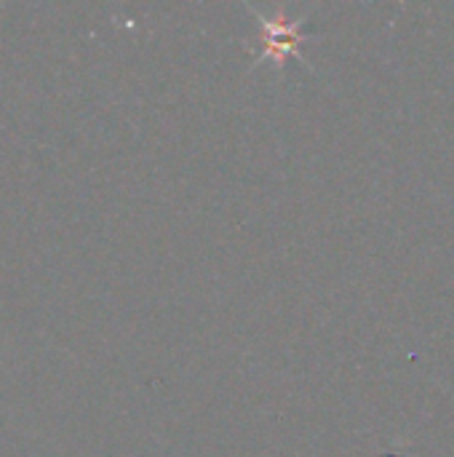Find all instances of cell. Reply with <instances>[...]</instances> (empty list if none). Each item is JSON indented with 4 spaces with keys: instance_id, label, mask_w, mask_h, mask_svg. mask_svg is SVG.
<instances>
[{
    "instance_id": "cell-1",
    "label": "cell",
    "mask_w": 454,
    "mask_h": 457,
    "mask_svg": "<svg viewBox=\"0 0 454 457\" xmlns=\"http://www.w3.org/2000/svg\"><path fill=\"white\" fill-rule=\"evenodd\" d=\"M262 27H265V54L262 56H273L276 62H281L300 43L297 27L284 24V19L262 21Z\"/></svg>"
}]
</instances>
